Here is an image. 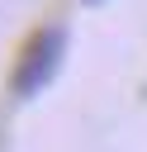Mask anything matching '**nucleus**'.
Instances as JSON below:
<instances>
[{
  "label": "nucleus",
  "mask_w": 147,
  "mask_h": 152,
  "mask_svg": "<svg viewBox=\"0 0 147 152\" xmlns=\"http://www.w3.org/2000/svg\"><path fill=\"white\" fill-rule=\"evenodd\" d=\"M62 57H66V28H38L24 52H19V66H14V95L19 100H33L38 90L52 86V76L62 71Z\"/></svg>",
  "instance_id": "1"
},
{
  "label": "nucleus",
  "mask_w": 147,
  "mask_h": 152,
  "mask_svg": "<svg viewBox=\"0 0 147 152\" xmlns=\"http://www.w3.org/2000/svg\"><path fill=\"white\" fill-rule=\"evenodd\" d=\"M85 5H100V0H85Z\"/></svg>",
  "instance_id": "2"
}]
</instances>
